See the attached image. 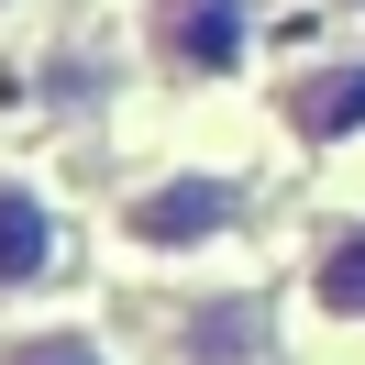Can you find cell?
Instances as JSON below:
<instances>
[{
	"mask_svg": "<svg viewBox=\"0 0 365 365\" xmlns=\"http://www.w3.org/2000/svg\"><path fill=\"white\" fill-rule=\"evenodd\" d=\"M255 23H266V0H144V45H155V67H178V78L244 67Z\"/></svg>",
	"mask_w": 365,
	"mask_h": 365,
	"instance_id": "6da1fadb",
	"label": "cell"
},
{
	"mask_svg": "<svg viewBox=\"0 0 365 365\" xmlns=\"http://www.w3.org/2000/svg\"><path fill=\"white\" fill-rule=\"evenodd\" d=\"M244 210H255V188H244V178H155V188H133L122 232H133V244H155V255H178V244L232 232Z\"/></svg>",
	"mask_w": 365,
	"mask_h": 365,
	"instance_id": "7a4b0ae2",
	"label": "cell"
},
{
	"mask_svg": "<svg viewBox=\"0 0 365 365\" xmlns=\"http://www.w3.org/2000/svg\"><path fill=\"white\" fill-rule=\"evenodd\" d=\"M277 111H288V133H310V144L365 133V56H321V67H299L288 89H277Z\"/></svg>",
	"mask_w": 365,
	"mask_h": 365,
	"instance_id": "3957f363",
	"label": "cell"
},
{
	"mask_svg": "<svg viewBox=\"0 0 365 365\" xmlns=\"http://www.w3.org/2000/svg\"><path fill=\"white\" fill-rule=\"evenodd\" d=\"M56 210L34 200L23 178H0V288H34V277H56Z\"/></svg>",
	"mask_w": 365,
	"mask_h": 365,
	"instance_id": "277c9868",
	"label": "cell"
},
{
	"mask_svg": "<svg viewBox=\"0 0 365 365\" xmlns=\"http://www.w3.org/2000/svg\"><path fill=\"white\" fill-rule=\"evenodd\" d=\"M266 354V299H210L188 310V365H255Z\"/></svg>",
	"mask_w": 365,
	"mask_h": 365,
	"instance_id": "5b68a950",
	"label": "cell"
},
{
	"mask_svg": "<svg viewBox=\"0 0 365 365\" xmlns=\"http://www.w3.org/2000/svg\"><path fill=\"white\" fill-rule=\"evenodd\" d=\"M310 299H321L332 321H365V222H343L332 244L310 255Z\"/></svg>",
	"mask_w": 365,
	"mask_h": 365,
	"instance_id": "8992f818",
	"label": "cell"
},
{
	"mask_svg": "<svg viewBox=\"0 0 365 365\" xmlns=\"http://www.w3.org/2000/svg\"><path fill=\"white\" fill-rule=\"evenodd\" d=\"M0 365H100L89 332H23V343H0Z\"/></svg>",
	"mask_w": 365,
	"mask_h": 365,
	"instance_id": "52a82bcc",
	"label": "cell"
},
{
	"mask_svg": "<svg viewBox=\"0 0 365 365\" xmlns=\"http://www.w3.org/2000/svg\"><path fill=\"white\" fill-rule=\"evenodd\" d=\"M332 11H365V0H332Z\"/></svg>",
	"mask_w": 365,
	"mask_h": 365,
	"instance_id": "ba28073f",
	"label": "cell"
}]
</instances>
